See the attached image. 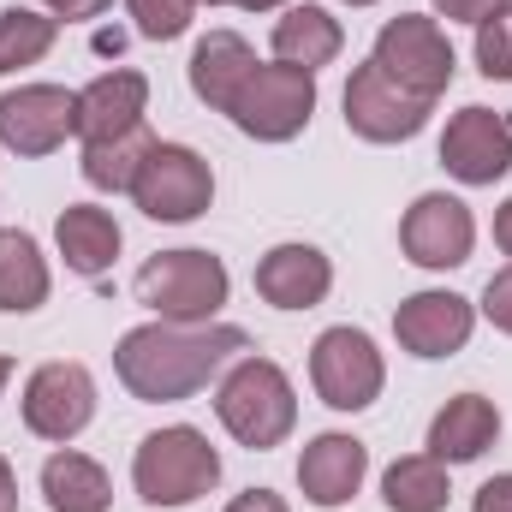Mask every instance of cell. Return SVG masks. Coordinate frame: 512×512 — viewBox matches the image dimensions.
Returning <instances> with one entry per match:
<instances>
[{
	"label": "cell",
	"mask_w": 512,
	"mask_h": 512,
	"mask_svg": "<svg viewBox=\"0 0 512 512\" xmlns=\"http://www.w3.org/2000/svg\"><path fill=\"white\" fill-rule=\"evenodd\" d=\"M233 352H251V334L233 322H203V328L143 322L114 346V370L131 387V399L173 405V399H191L197 387L215 382Z\"/></svg>",
	"instance_id": "6da1fadb"
},
{
	"label": "cell",
	"mask_w": 512,
	"mask_h": 512,
	"mask_svg": "<svg viewBox=\"0 0 512 512\" xmlns=\"http://www.w3.org/2000/svg\"><path fill=\"white\" fill-rule=\"evenodd\" d=\"M215 417H221V429L239 441V447H251V453H268V447H280L286 435H292V423H298V393L286 382V370L274 364V358H239L221 387H215Z\"/></svg>",
	"instance_id": "7a4b0ae2"
},
{
	"label": "cell",
	"mask_w": 512,
	"mask_h": 512,
	"mask_svg": "<svg viewBox=\"0 0 512 512\" xmlns=\"http://www.w3.org/2000/svg\"><path fill=\"white\" fill-rule=\"evenodd\" d=\"M131 483L149 507H191L221 483V453L209 447L203 429L173 423V429H155V435L137 441Z\"/></svg>",
	"instance_id": "3957f363"
},
{
	"label": "cell",
	"mask_w": 512,
	"mask_h": 512,
	"mask_svg": "<svg viewBox=\"0 0 512 512\" xmlns=\"http://www.w3.org/2000/svg\"><path fill=\"white\" fill-rule=\"evenodd\" d=\"M233 280L227 262L209 251H161L137 268V304L155 310V322H179V328H203L221 316Z\"/></svg>",
	"instance_id": "277c9868"
},
{
	"label": "cell",
	"mask_w": 512,
	"mask_h": 512,
	"mask_svg": "<svg viewBox=\"0 0 512 512\" xmlns=\"http://www.w3.org/2000/svg\"><path fill=\"white\" fill-rule=\"evenodd\" d=\"M310 114H316V72L286 66V60H274V66L256 60L227 102V120L256 143H292L310 126Z\"/></svg>",
	"instance_id": "5b68a950"
},
{
	"label": "cell",
	"mask_w": 512,
	"mask_h": 512,
	"mask_svg": "<svg viewBox=\"0 0 512 512\" xmlns=\"http://www.w3.org/2000/svg\"><path fill=\"white\" fill-rule=\"evenodd\" d=\"M131 203L149 215V221H167V227H185L197 221L209 203H215V173L209 161L191 149V143H149L137 179H131Z\"/></svg>",
	"instance_id": "8992f818"
},
{
	"label": "cell",
	"mask_w": 512,
	"mask_h": 512,
	"mask_svg": "<svg viewBox=\"0 0 512 512\" xmlns=\"http://www.w3.org/2000/svg\"><path fill=\"white\" fill-rule=\"evenodd\" d=\"M370 60L382 66L399 90H411V96H423V102L447 96L453 66H459V60H453L447 30H441L435 18H423V12H399V18H387Z\"/></svg>",
	"instance_id": "52a82bcc"
},
{
	"label": "cell",
	"mask_w": 512,
	"mask_h": 512,
	"mask_svg": "<svg viewBox=\"0 0 512 512\" xmlns=\"http://www.w3.org/2000/svg\"><path fill=\"white\" fill-rule=\"evenodd\" d=\"M310 382L322 393V405L334 411H364L382 399V382H387V364L376 352V340L364 328H328L316 334L310 346Z\"/></svg>",
	"instance_id": "ba28073f"
},
{
	"label": "cell",
	"mask_w": 512,
	"mask_h": 512,
	"mask_svg": "<svg viewBox=\"0 0 512 512\" xmlns=\"http://www.w3.org/2000/svg\"><path fill=\"white\" fill-rule=\"evenodd\" d=\"M96 417V382L84 364H42L30 382H24V429L36 441H78Z\"/></svg>",
	"instance_id": "9c48e42d"
},
{
	"label": "cell",
	"mask_w": 512,
	"mask_h": 512,
	"mask_svg": "<svg viewBox=\"0 0 512 512\" xmlns=\"http://www.w3.org/2000/svg\"><path fill=\"white\" fill-rule=\"evenodd\" d=\"M429 108L435 102L399 90L376 60H364L352 72V84H346V126L364 143H405V137H417V131L429 126Z\"/></svg>",
	"instance_id": "30bf717a"
},
{
	"label": "cell",
	"mask_w": 512,
	"mask_h": 512,
	"mask_svg": "<svg viewBox=\"0 0 512 512\" xmlns=\"http://www.w3.org/2000/svg\"><path fill=\"white\" fill-rule=\"evenodd\" d=\"M78 131V96L60 84H18L0 96V143L12 155H54Z\"/></svg>",
	"instance_id": "8fae6325"
},
{
	"label": "cell",
	"mask_w": 512,
	"mask_h": 512,
	"mask_svg": "<svg viewBox=\"0 0 512 512\" xmlns=\"http://www.w3.org/2000/svg\"><path fill=\"white\" fill-rule=\"evenodd\" d=\"M471 245H477V221L447 191H423L399 221V251L417 268H459L471 262Z\"/></svg>",
	"instance_id": "7c38bea8"
},
{
	"label": "cell",
	"mask_w": 512,
	"mask_h": 512,
	"mask_svg": "<svg viewBox=\"0 0 512 512\" xmlns=\"http://www.w3.org/2000/svg\"><path fill=\"white\" fill-rule=\"evenodd\" d=\"M441 167L459 185H495L512 173V120L495 108H459L441 131Z\"/></svg>",
	"instance_id": "4fadbf2b"
},
{
	"label": "cell",
	"mask_w": 512,
	"mask_h": 512,
	"mask_svg": "<svg viewBox=\"0 0 512 512\" xmlns=\"http://www.w3.org/2000/svg\"><path fill=\"white\" fill-rule=\"evenodd\" d=\"M471 328H477V310L459 292H411L393 310V334L411 358H453L465 352Z\"/></svg>",
	"instance_id": "5bb4252c"
},
{
	"label": "cell",
	"mask_w": 512,
	"mask_h": 512,
	"mask_svg": "<svg viewBox=\"0 0 512 512\" xmlns=\"http://www.w3.org/2000/svg\"><path fill=\"white\" fill-rule=\"evenodd\" d=\"M364 477H370V447H364L358 435L328 429V435H316V441L298 453V489H304L310 507H322V512L346 507V501L364 489Z\"/></svg>",
	"instance_id": "9a60e30c"
},
{
	"label": "cell",
	"mask_w": 512,
	"mask_h": 512,
	"mask_svg": "<svg viewBox=\"0 0 512 512\" xmlns=\"http://www.w3.org/2000/svg\"><path fill=\"white\" fill-rule=\"evenodd\" d=\"M143 114H149V78L131 66H114L78 90V137L84 143H120L131 131H143Z\"/></svg>",
	"instance_id": "2e32d148"
},
{
	"label": "cell",
	"mask_w": 512,
	"mask_h": 512,
	"mask_svg": "<svg viewBox=\"0 0 512 512\" xmlns=\"http://www.w3.org/2000/svg\"><path fill=\"white\" fill-rule=\"evenodd\" d=\"M334 286V262L316 245H274L256 262V292L274 310H316Z\"/></svg>",
	"instance_id": "e0dca14e"
},
{
	"label": "cell",
	"mask_w": 512,
	"mask_h": 512,
	"mask_svg": "<svg viewBox=\"0 0 512 512\" xmlns=\"http://www.w3.org/2000/svg\"><path fill=\"white\" fill-rule=\"evenodd\" d=\"M495 435H501L495 399L459 393V399H447V405L435 411V423H429V459H441V465H471V459H483V453L495 447Z\"/></svg>",
	"instance_id": "ac0fdd59"
},
{
	"label": "cell",
	"mask_w": 512,
	"mask_h": 512,
	"mask_svg": "<svg viewBox=\"0 0 512 512\" xmlns=\"http://www.w3.org/2000/svg\"><path fill=\"white\" fill-rule=\"evenodd\" d=\"M54 245H60V256H66L72 274L102 280V274L114 268V256H120V221H114L108 209H96V203H72V209H60V221H54Z\"/></svg>",
	"instance_id": "d6986e66"
},
{
	"label": "cell",
	"mask_w": 512,
	"mask_h": 512,
	"mask_svg": "<svg viewBox=\"0 0 512 512\" xmlns=\"http://www.w3.org/2000/svg\"><path fill=\"white\" fill-rule=\"evenodd\" d=\"M251 66H256V54L239 30H209L191 48V90H197V102H209L215 114H227V102H233V90L245 84Z\"/></svg>",
	"instance_id": "ffe728a7"
},
{
	"label": "cell",
	"mask_w": 512,
	"mask_h": 512,
	"mask_svg": "<svg viewBox=\"0 0 512 512\" xmlns=\"http://www.w3.org/2000/svg\"><path fill=\"white\" fill-rule=\"evenodd\" d=\"M340 48H346V30L328 6H286L274 18V60H286V66L316 72V66L340 60Z\"/></svg>",
	"instance_id": "44dd1931"
},
{
	"label": "cell",
	"mask_w": 512,
	"mask_h": 512,
	"mask_svg": "<svg viewBox=\"0 0 512 512\" xmlns=\"http://www.w3.org/2000/svg\"><path fill=\"white\" fill-rule=\"evenodd\" d=\"M42 495H48V512H108L114 507V483L108 471L90 459V453H48L42 465Z\"/></svg>",
	"instance_id": "7402d4cb"
},
{
	"label": "cell",
	"mask_w": 512,
	"mask_h": 512,
	"mask_svg": "<svg viewBox=\"0 0 512 512\" xmlns=\"http://www.w3.org/2000/svg\"><path fill=\"white\" fill-rule=\"evenodd\" d=\"M48 304V256L36 251L30 233L0 227V310L30 316Z\"/></svg>",
	"instance_id": "603a6c76"
},
{
	"label": "cell",
	"mask_w": 512,
	"mask_h": 512,
	"mask_svg": "<svg viewBox=\"0 0 512 512\" xmlns=\"http://www.w3.org/2000/svg\"><path fill=\"white\" fill-rule=\"evenodd\" d=\"M382 501H387V512H447V501H453L447 465L429 459V453L393 459L387 477H382Z\"/></svg>",
	"instance_id": "cb8c5ba5"
},
{
	"label": "cell",
	"mask_w": 512,
	"mask_h": 512,
	"mask_svg": "<svg viewBox=\"0 0 512 512\" xmlns=\"http://www.w3.org/2000/svg\"><path fill=\"white\" fill-rule=\"evenodd\" d=\"M54 42H60V18L30 6H0V78L18 66H36Z\"/></svg>",
	"instance_id": "d4e9b609"
},
{
	"label": "cell",
	"mask_w": 512,
	"mask_h": 512,
	"mask_svg": "<svg viewBox=\"0 0 512 512\" xmlns=\"http://www.w3.org/2000/svg\"><path fill=\"white\" fill-rule=\"evenodd\" d=\"M149 143H155V137H143V131H131L120 143H84V179H90L96 191H131V179H137Z\"/></svg>",
	"instance_id": "484cf974"
},
{
	"label": "cell",
	"mask_w": 512,
	"mask_h": 512,
	"mask_svg": "<svg viewBox=\"0 0 512 512\" xmlns=\"http://www.w3.org/2000/svg\"><path fill=\"white\" fill-rule=\"evenodd\" d=\"M477 66H483V78L512 84V0L477 24Z\"/></svg>",
	"instance_id": "4316f807"
},
{
	"label": "cell",
	"mask_w": 512,
	"mask_h": 512,
	"mask_svg": "<svg viewBox=\"0 0 512 512\" xmlns=\"http://www.w3.org/2000/svg\"><path fill=\"white\" fill-rule=\"evenodd\" d=\"M131 18H137V36L143 42H173V36H185L191 30V12H197V0H126Z\"/></svg>",
	"instance_id": "83f0119b"
},
{
	"label": "cell",
	"mask_w": 512,
	"mask_h": 512,
	"mask_svg": "<svg viewBox=\"0 0 512 512\" xmlns=\"http://www.w3.org/2000/svg\"><path fill=\"white\" fill-rule=\"evenodd\" d=\"M483 316H489L501 334H512V262L501 274H489V286H483Z\"/></svg>",
	"instance_id": "f1b7e54d"
},
{
	"label": "cell",
	"mask_w": 512,
	"mask_h": 512,
	"mask_svg": "<svg viewBox=\"0 0 512 512\" xmlns=\"http://www.w3.org/2000/svg\"><path fill=\"white\" fill-rule=\"evenodd\" d=\"M495 6H507V0H435V12H441L447 24H483Z\"/></svg>",
	"instance_id": "f546056e"
},
{
	"label": "cell",
	"mask_w": 512,
	"mask_h": 512,
	"mask_svg": "<svg viewBox=\"0 0 512 512\" xmlns=\"http://www.w3.org/2000/svg\"><path fill=\"white\" fill-rule=\"evenodd\" d=\"M48 18H72V24H84V18H102L114 0H36Z\"/></svg>",
	"instance_id": "4dcf8cb0"
},
{
	"label": "cell",
	"mask_w": 512,
	"mask_h": 512,
	"mask_svg": "<svg viewBox=\"0 0 512 512\" xmlns=\"http://www.w3.org/2000/svg\"><path fill=\"white\" fill-rule=\"evenodd\" d=\"M471 512H512V471H507V477H489V483L477 489Z\"/></svg>",
	"instance_id": "1f68e13d"
},
{
	"label": "cell",
	"mask_w": 512,
	"mask_h": 512,
	"mask_svg": "<svg viewBox=\"0 0 512 512\" xmlns=\"http://www.w3.org/2000/svg\"><path fill=\"white\" fill-rule=\"evenodd\" d=\"M227 512H292V507H286L274 489H245V495H233V501H227Z\"/></svg>",
	"instance_id": "d6a6232c"
},
{
	"label": "cell",
	"mask_w": 512,
	"mask_h": 512,
	"mask_svg": "<svg viewBox=\"0 0 512 512\" xmlns=\"http://www.w3.org/2000/svg\"><path fill=\"white\" fill-rule=\"evenodd\" d=\"M0 512H18V477L6 459H0Z\"/></svg>",
	"instance_id": "836d02e7"
},
{
	"label": "cell",
	"mask_w": 512,
	"mask_h": 512,
	"mask_svg": "<svg viewBox=\"0 0 512 512\" xmlns=\"http://www.w3.org/2000/svg\"><path fill=\"white\" fill-rule=\"evenodd\" d=\"M495 245L512 256V197L501 203V209H495Z\"/></svg>",
	"instance_id": "e575fe53"
},
{
	"label": "cell",
	"mask_w": 512,
	"mask_h": 512,
	"mask_svg": "<svg viewBox=\"0 0 512 512\" xmlns=\"http://www.w3.org/2000/svg\"><path fill=\"white\" fill-rule=\"evenodd\" d=\"M227 6H245V12H274V6H286V0H227Z\"/></svg>",
	"instance_id": "d590c367"
},
{
	"label": "cell",
	"mask_w": 512,
	"mask_h": 512,
	"mask_svg": "<svg viewBox=\"0 0 512 512\" xmlns=\"http://www.w3.org/2000/svg\"><path fill=\"white\" fill-rule=\"evenodd\" d=\"M6 382H12V358H0V393H6Z\"/></svg>",
	"instance_id": "8d00e7d4"
},
{
	"label": "cell",
	"mask_w": 512,
	"mask_h": 512,
	"mask_svg": "<svg viewBox=\"0 0 512 512\" xmlns=\"http://www.w3.org/2000/svg\"><path fill=\"white\" fill-rule=\"evenodd\" d=\"M197 6H227V0H197Z\"/></svg>",
	"instance_id": "74e56055"
},
{
	"label": "cell",
	"mask_w": 512,
	"mask_h": 512,
	"mask_svg": "<svg viewBox=\"0 0 512 512\" xmlns=\"http://www.w3.org/2000/svg\"><path fill=\"white\" fill-rule=\"evenodd\" d=\"M346 6H376V0H346Z\"/></svg>",
	"instance_id": "f35d334b"
}]
</instances>
